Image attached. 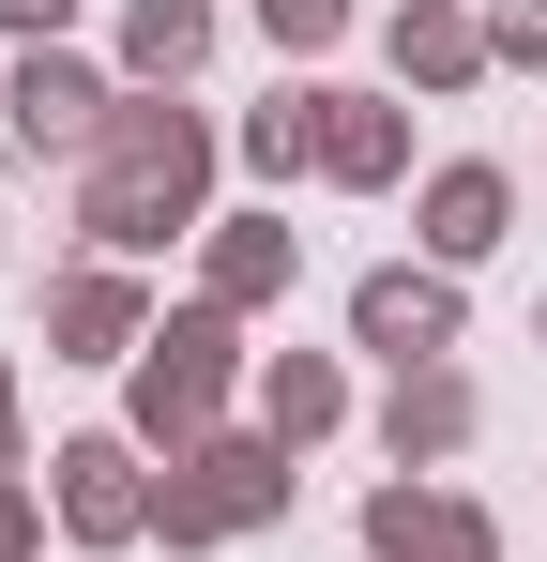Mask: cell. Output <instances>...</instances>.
<instances>
[{
    "label": "cell",
    "mask_w": 547,
    "mask_h": 562,
    "mask_svg": "<svg viewBox=\"0 0 547 562\" xmlns=\"http://www.w3.org/2000/svg\"><path fill=\"white\" fill-rule=\"evenodd\" d=\"M213 350H228L213 319H182L168 350H153V426H198V411H213Z\"/></svg>",
    "instance_id": "cell-4"
},
{
    "label": "cell",
    "mask_w": 547,
    "mask_h": 562,
    "mask_svg": "<svg viewBox=\"0 0 547 562\" xmlns=\"http://www.w3.org/2000/svg\"><path fill=\"white\" fill-rule=\"evenodd\" d=\"M320 153H335V168H395V122H380V106H335Z\"/></svg>",
    "instance_id": "cell-10"
},
{
    "label": "cell",
    "mask_w": 547,
    "mask_h": 562,
    "mask_svg": "<svg viewBox=\"0 0 547 562\" xmlns=\"http://www.w3.org/2000/svg\"><path fill=\"white\" fill-rule=\"evenodd\" d=\"M91 106L107 92H91L77 61H31V77H15V122H31V137H91Z\"/></svg>",
    "instance_id": "cell-6"
},
{
    "label": "cell",
    "mask_w": 547,
    "mask_h": 562,
    "mask_svg": "<svg viewBox=\"0 0 547 562\" xmlns=\"http://www.w3.org/2000/svg\"><path fill=\"white\" fill-rule=\"evenodd\" d=\"M274 31H289V46H320V31H335V15H350V0H259Z\"/></svg>",
    "instance_id": "cell-12"
},
{
    "label": "cell",
    "mask_w": 547,
    "mask_h": 562,
    "mask_svg": "<svg viewBox=\"0 0 547 562\" xmlns=\"http://www.w3.org/2000/svg\"><path fill=\"white\" fill-rule=\"evenodd\" d=\"M0 15H15V31H62V0H0Z\"/></svg>",
    "instance_id": "cell-13"
},
{
    "label": "cell",
    "mask_w": 547,
    "mask_h": 562,
    "mask_svg": "<svg viewBox=\"0 0 547 562\" xmlns=\"http://www.w3.org/2000/svg\"><path fill=\"white\" fill-rule=\"evenodd\" d=\"M365 335H380V350H442L456 304H442V289H411V274H380V289H365Z\"/></svg>",
    "instance_id": "cell-5"
},
{
    "label": "cell",
    "mask_w": 547,
    "mask_h": 562,
    "mask_svg": "<svg viewBox=\"0 0 547 562\" xmlns=\"http://www.w3.org/2000/svg\"><path fill=\"white\" fill-rule=\"evenodd\" d=\"M137 61H153V77L198 61V0H153V15H137Z\"/></svg>",
    "instance_id": "cell-11"
},
{
    "label": "cell",
    "mask_w": 547,
    "mask_h": 562,
    "mask_svg": "<svg viewBox=\"0 0 547 562\" xmlns=\"http://www.w3.org/2000/svg\"><path fill=\"white\" fill-rule=\"evenodd\" d=\"M77 486H62V502H77V532H137V486H122V457H107V441H77Z\"/></svg>",
    "instance_id": "cell-7"
},
{
    "label": "cell",
    "mask_w": 547,
    "mask_h": 562,
    "mask_svg": "<svg viewBox=\"0 0 547 562\" xmlns=\"http://www.w3.org/2000/svg\"><path fill=\"white\" fill-rule=\"evenodd\" d=\"M380 548H395V562H487V517H456V502H411V486H395V502H380Z\"/></svg>",
    "instance_id": "cell-3"
},
{
    "label": "cell",
    "mask_w": 547,
    "mask_h": 562,
    "mask_svg": "<svg viewBox=\"0 0 547 562\" xmlns=\"http://www.w3.org/2000/svg\"><path fill=\"white\" fill-rule=\"evenodd\" d=\"M456 426H471V395H456V380H411V395H395V457H442Z\"/></svg>",
    "instance_id": "cell-8"
},
{
    "label": "cell",
    "mask_w": 547,
    "mask_h": 562,
    "mask_svg": "<svg viewBox=\"0 0 547 562\" xmlns=\"http://www.w3.org/2000/svg\"><path fill=\"white\" fill-rule=\"evenodd\" d=\"M426 213H442V244H456V259H471V244H502V183H487V168H456Z\"/></svg>",
    "instance_id": "cell-9"
},
{
    "label": "cell",
    "mask_w": 547,
    "mask_h": 562,
    "mask_svg": "<svg viewBox=\"0 0 547 562\" xmlns=\"http://www.w3.org/2000/svg\"><path fill=\"white\" fill-rule=\"evenodd\" d=\"M182 198H198V122H168V106H137V122L107 137V183H91V228H107V244H153V228H182Z\"/></svg>",
    "instance_id": "cell-1"
},
{
    "label": "cell",
    "mask_w": 547,
    "mask_h": 562,
    "mask_svg": "<svg viewBox=\"0 0 547 562\" xmlns=\"http://www.w3.org/2000/svg\"><path fill=\"white\" fill-rule=\"evenodd\" d=\"M274 502V457H198V486L168 502V532H228V517H259Z\"/></svg>",
    "instance_id": "cell-2"
}]
</instances>
